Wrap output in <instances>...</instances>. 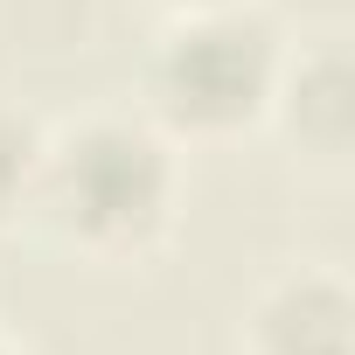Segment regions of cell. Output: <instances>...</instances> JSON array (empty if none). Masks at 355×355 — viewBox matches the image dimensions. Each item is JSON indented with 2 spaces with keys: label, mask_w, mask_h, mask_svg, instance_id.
Returning a JSON list of instances; mask_svg holds the SVG:
<instances>
[{
  "label": "cell",
  "mask_w": 355,
  "mask_h": 355,
  "mask_svg": "<svg viewBox=\"0 0 355 355\" xmlns=\"http://www.w3.org/2000/svg\"><path fill=\"white\" fill-rule=\"evenodd\" d=\"M286 70V35L265 8L230 0V8H182L167 15L139 63L146 125L167 139H237L272 119V91Z\"/></svg>",
  "instance_id": "obj_2"
},
{
  "label": "cell",
  "mask_w": 355,
  "mask_h": 355,
  "mask_svg": "<svg viewBox=\"0 0 355 355\" xmlns=\"http://www.w3.org/2000/svg\"><path fill=\"white\" fill-rule=\"evenodd\" d=\"M182 8H230V0H167V15H182Z\"/></svg>",
  "instance_id": "obj_6"
},
{
  "label": "cell",
  "mask_w": 355,
  "mask_h": 355,
  "mask_svg": "<svg viewBox=\"0 0 355 355\" xmlns=\"http://www.w3.org/2000/svg\"><path fill=\"white\" fill-rule=\"evenodd\" d=\"M42 125L15 105H0V230H15L35 202V174H42Z\"/></svg>",
  "instance_id": "obj_5"
},
{
  "label": "cell",
  "mask_w": 355,
  "mask_h": 355,
  "mask_svg": "<svg viewBox=\"0 0 355 355\" xmlns=\"http://www.w3.org/2000/svg\"><path fill=\"white\" fill-rule=\"evenodd\" d=\"M272 119L286 125V139L320 160V167H341L348 153V56H341V35H313L306 49H286V70H279V91H272Z\"/></svg>",
  "instance_id": "obj_4"
},
{
  "label": "cell",
  "mask_w": 355,
  "mask_h": 355,
  "mask_svg": "<svg viewBox=\"0 0 355 355\" xmlns=\"http://www.w3.org/2000/svg\"><path fill=\"white\" fill-rule=\"evenodd\" d=\"M182 209V160L174 139L132 112H91L42 139V174L28 223L49 244L91 265H139L167 244Z\"/></svg>",
  "instance_id": "obj_1"
},
{
  "label": "cell",
  "mask_w": 355,
  "mask_h": 355,
  "mask_svg": "<svg viewBox=\"0 0 355 355\" xmlns=\"http://www.w3.org/2000/svg\"><path fill=\"white\" fill-rule=\"evenodd\" d=\"M237 355H348V286L334 272L272 279L244 313Z\"/></svg>",
  "instance_id": "obj_3"
},
{
  "label": "cell",
  "mask_w": 355,
  "mask_h": 355,
  "mask_svg": "<svg viewBox=\"0 0 355 355\" xmlns=\"http://www.w3.org/2000/svg\"><path fill=\"white\" fill-rule=\"evenodd\" d=\"M0 355H15V348H8V341H0Z\"/></svg>",
  "instance_id": "obj_7"
}]
</instances>
